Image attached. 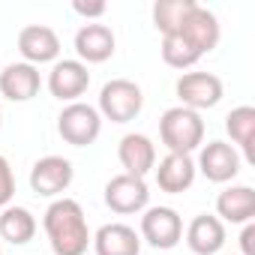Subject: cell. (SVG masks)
Wrapping results in <instances>:
<instances>
[{"label": "cell", "mask_w": 255, "mask_h": 255, "mask_svg": "<svg viewBox=\"0 0 255 255\" xmlns=\"http://www.w3.org/2000/svg\"><path fill=\"white\" fill-rule=\"evenodd\" d=\"M0 255H3V252H0Z\"/></svg>", "instance_id": "f1b7e54d"}, {"label": "cell", "mask_w": 255, "mask_h": 255, "mask_svg": "<svg viewBox=\"0 0 255 255\" xmlns=\"http://www.w3.org/2000/svg\"><path fill=\"white\" fill-rule=\"evenodd\" d=\"M144 108V93L135 81L129 78H111L102 84L99 90V117L102 120H111V123H129L141 114Z\"/></svg>", "instance_id": "3957f363"}, {"label": "cell", "mask_w": 255, "mask_h": 255, "mask_svg": "<svg viewBox=\"0 0 255 255\" xmlns=\"http://www.w3.org/2000/svg\"><path fill=\"white\" fill-rule=\"evenodd\" d=\"M102 132V117L96 111V105L87 102H69L63 105V111L57 114V135L72 144V147H87L99 138Z\"/></svg>", "instance_id": "277c9868"}, {"label": "cell", "mask_w": 255, "mask_h": 255, "mask_svg": "<svg viewBox=\"0 0 255 255\" xmlns=\"http://www.w3.org/2000/svg\"><path fill=\"white\" fill-rule=\"evenodd\" d=\"M240 153L228 144V141H207L198 147V159H195V171H201L210 183H231L240 174Z\"/></svg>", "instance_id": "9c48e42d"}, {"label": "cell", "mask_w": 255, "mask_h": 255, "mask_svg": "<svg viewBox=\"0 0 255 255\" xmlns=\"http://www.w3.org/2000/svg\"><path fill=\"white\" fill-rule=\"evenodd\" d=\"M0 237L12 246H24L36 237V216L27 207L9 204L0 210Z\"/></svg>", "instance_id": "44dd1931"}, {"label": "cell", "mask_w": 255, "mask_h": 255, "mask_svg": "<svg viewBox=\"0 0 255 255\" xmlns=\"http://www.w3.org/2000/svg\"><path fill=\"white\" fill-rule=\"evenodd\" d=\"M72 12L81 15V18H87V21H93V18H102V15L108 12V6L102 3V0H99V3H81V0H75V3H72Z\"/></svg>", "instance_id": "d4e9b609"}, {"label": "cell", "mask_w": 255, "mask_h": 255, "mask_svg": "<svg viewBox=\"0 0 255 255\" xmlns=\"http://www.w3.org/2000/svg\"><path fill=\"white\" fill-rule=\"evenodd\" d=\"M0 126H3V111H0Z\"/></svg>", "instance_id": "4316f807"}, {"label": "cell", "mask_w": 255, "mask_h": 255, "mask_svg": "<svg viewBox=\"0 0 255 255\" xmlns=\"http://www.w3.org/2000/svg\"><path fill=\"white\" fill-rule=\"evenodd\" d=\"M192 9H195V0H156L153 3V27L162 36L177 33Z\"/></svg>", "instance_id": "7402d4cb"}, {"label": "cell", "mask_w": 255, "mask_h": 255, "mask_svg": "<svg viewBox=\"0 0 255 255\" xmlns=\"http://www.w3.org/2000/svg\"><path fill=\"white\" fill-rule=\"evenodd\" d=\"M114 30L102 21H84L75 33V54L78 60L87 66V63H105L114 57Z\"/></svg>", "instance_id": "8fae6325"}, {"label": "cell", "mask_w": 255, "mask_h": 255, "mask_svg": "<svg viewBox=\"0 0 255 255\" xmlns=\"http://www.w3.org/2000/svg\"><path fill=\"white\" fill-rule=\"evenodd\" d=\"M42 87V75L36 66L18 60V63H9L0 72V96H6L9 102H27L39 93Z\"/></svg>", "instance_id": "2e32d148"}, {"label": "cell", "mask_w": 255, "mask_h": 255, "mask_svg": "<svg viewBox=\"0 0 255 255\" xmlns=\"http://www.w3.org/2000/svg\"><path fill=\"white\" fill-rule=\"evenodd\" d=\"M93 252L96 255H141V237L132 225L126 222H108L102 225L93 237Z\"/></svg>", "instance_id": "9a60e30c"}, {"label": "cell", "mask_w": 255, "mask_h": 255, "mask_svg": "<svg viewBox=\"0 0 255 255\" xmlns=\"http://www.w3.org/2000/svg\"><path fill=\"white\" fill-rule=\"evenodd\" d=\"M138 237L153 249H174L183 240V219L174 207H147L141 213Z\"/></svg>", "instance_id": "ba28073f"}, {"label": "cell", "mask_w": 255, "mask_h": 255, "mask_svg": "<svg viewBox=\"0 0 255 255\" xmlns=\"http://www.w3.org/2000/svg\"><path fill=\"white\" fill-rule=\"evenodd\" d=\"M252 237H255V225L246 222V225H243V234H240V249H243V255H255V249H252Z\"/></svg>", "instance_id": "484cf974"}, {"label": "cell", "mask_w": 255, "mask_h": 255, "mask_svg": "<svg viewBox=\"0 0 255 255\" xmlns=\"http://www.w3.org/2000/svg\"><path fill=\"white\" fill-rule=\"evenodd\" d=\"M186 246L195 255H219L225 246V222H219L213 213H198L186 225Z\"/></svg>", "instance_id": "ac0fdd59"}, {"label": "cell", "mask_w": 255, "mask_h": 255, "mask_svg": "<svg viewBox=\"0 0 255 255\" xmlns=\"http://www.w3.org/2000/svg\"><path fill=\"white\" fill-rule=\"evenodd\" d=\"M117 159L123 165V174L147 177L156 165V144L144 132H126L117 144Z\"/></svg>", "instance_id": "5bb4252c"}, {"label": "cell", "mask_w": 255, "mask_h": 255, "mask_svg": "<svg viewBox=\"0 0 255 255\" xmlns=\"http://www.w3.org/2000/svg\"><path fill=\"white\" fill-rule=\"evenodd\" d=\"M225 132L231 135V147L243 153L240 159L255 162V108L252 105H237L225 114Z\"/></svg>", "instance_id": "ffe728a7"}, {"label": "cell", "mask_w": 255, "mask_h": 255, "mask_svg": "<svg viewBox=\"0 0 255 255\" xmlns=\"http://www.w3.org/2000/svg\"><path fill=\"white\" fill-rule=\"evenodd\" d=\"M12 198H15V174H12L9 159L0 153V210L9 207Z\"/></svg>", "instance_id": "cb8c5ba5"}, {"label": "cell", "mask_w": 255, "mask_h": 255, "mask_svg": "<svg viewBox=\"0 0 255 255\" xmlns=\"http://www.w3.org/2000/svg\"><path fill=\"white\" fill-rule=\"evenodd\" d=\"M105 204H108L117 216L144 213V210L150 207V189H147L144 177L114 174V177L105 183Z\"/></svg>", "instance_id": "8992f818"}, {"label": "cell", "mask_w": 255, "mask_h": 255, "mask_svg": "<svg viewBox=\"0 0 255 255\" xmlns=\"http://www.w3.org/2000/svg\"><path fill=\"white\" fill-rule=\"evenodd\" d=\"M201 57L204 54H210L216 45H219V36H222V27H219V18L207 9V6H201V3H195V9L186 15V21L180 24V30H177Z\"/></svg>", "instance_id": "4fadbf2b"}, {"label": "cell", "mask_w": 255, "mask_h": 255, "mask_svg": "<svg viewBox=\"0 0 255 255\" xmlns=\"http://www.w3.org/2000/svg\"><path fill=\"white\" fill-rule=\"evenodd\" d=\"M255 216V189L246 183L228 186L216 198V219L231 222V225H246Z\"/></svg>", "instance_id": "d6986e66"}, {"label": "cell", "mask_w": 255, "mask_h": 255, "mask_svg": "<svg viewBox=\"0 0 255 255\" xmlns=\"http://www.w3.org/2000/svg\"><path fill=\"white\" fill-rule=\"evenodd\" d=\"M90 87V69L81 60H57L48 72V90L60 102H78L84 90Z\"/></svg>", "instance_id": "7c38bea8"}, {"label": "cell", "mask_w": 255, "mask_h": 255, "mask_svg": "<svg viewBox=\"0 0 255 255\" xmlns=\"http://www.w3.org/2000/svg\"><path fill=\"white\" fill-rule=\"evenodd\" d=\"M72 177H75L72 162L66 156L48 153V156L33 162V168H30V189L36 195H42V198H60L72 186Z\"/></svg>", "instance_id": "52a82bcc"}, {"label": "cell", "mask_w": 255, "mask_h": 255, "mask_svg": "<svg viewBox=\"0 0 255 255\" xmlns=\"http://www.w3.org/2000/svg\"><path fill=\"white\" fill-rule=\"evenodd\" d=\"M42 228L54 255H84L90 246V228L81 204L75 198H54L42 213Z\"/></svg>", "instance_id": "6da1fadb"}, {"label": "cell", "mask_w": 255, "mask_h": 255, "mask_svg": "<svg viewBox=\"0 0 255 255\" xmlns=\"http://www.w3.org/2000/svg\"><path fill=\"white\" fill-rule=\"evenodd\" d=\"M159 138L168 147V153L192 156L204 144V120L198 111L183 105L165 108V114L159 117Z\"/></svg>", "instance_id": "7a4b0ae2"}, {"label": "cell", "mask_w": 255, "mask_h": 255, "mask_svg": "<svg viewBox=\"0 0 255 255\" xmlns=\"http://www.w3.org/2000/svg\"><path fill=\"white\" fill-rule=\"evenodd\" d=\"M219 255H231V252H219Z\"/></svg>", "instance_id": "83f0119b"}, {"label": "cell", "mask_w": 255, "mask_h": 255, "mask_svg": "<svg viewBox=\"0 0 255 255\" xmlns=\"http://www.w3.org/2000/svg\"><path fill=\"white\" fill-rule=\"evenodd\" d=\"M18 54L24 57V63L36 66V69L42 63H57V57H60V36L48 24H27L18 33Z\"/></svg>", "instance_id": "30bf717a"}, {"label": "cell", "mask_w": 255, "mask_h": 255, "mask_svg": "<svg viewBox=\"0 0 255 255\" xmlns=\"http://www.w3.org/2000/svg\"><path fill=\"white\" fill-rule=\"evenodd\" d=\"M174 93H177L183 108H192L201 114L204 108H216L222 102L225 84L213 72H183L174 84Z\"/></svg>", "instance_id": "5b68a950"}, {"label": "cell", "mask_w": 255, "mask_h": 255, "mask_svg": "<svg viewBox=\"0 0 255 255\" xmlns=\"http://www.w3.org/2000/svg\"><path fill=\"white\" fill-rule=\"evenodd\" d=\"M153 174H156V186L168 195H180L186 192L192 183H195V159L192 156H183V153H168L165 159H159L153 165Z\"/></svg>", "instance_id": "e0dca14e"}, {"label": "cell", "mask_w": 255, "mask_h": 255, "mask_svg": "<svg viewBox=\"0 0 255 255\" xmlns=\"http://www.w3.org/2000/svg\"><path fill=\"white\" fill-rule=\"evenodd\" d=\"M162 60L171 66V69H189V66H195L198 60H201V54L180 36V33H168V36H162Z\"/></svg>", "instance_id": "603a6c76"}]
</instances>
